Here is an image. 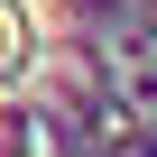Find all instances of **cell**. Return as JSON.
Instances as JSON below:
<instances>
[{
    "label": "cell",
    "instance_id": "6da1fadb",
    "mask_svg": "<svg viewBox=\"0 0 157 157\" xmlns=\"http://www.w3.org/2000/svg\"><path fill=\"white\" fill-rule=\"evenodd\" d=\"M10 46H19V28H10V10H0V56H10Z\"/></svg>",
    "mask_w": 157,
    "mask_h": 157
}]
</instances>
